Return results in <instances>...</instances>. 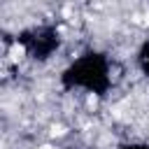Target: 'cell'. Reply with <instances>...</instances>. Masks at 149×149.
<instances>
[{"label":"cell","mask_w":149,"mask_h":149,"mask_svg":"<svg viewBox=\"0 0 149 149\" xmlns=\"http://www.w3.org/2000/svg\"><path fill=\"white\" fill-rule=\"evenodd\" d=\"M140 63H142L144 72H149V42L144 44V49H142V54H140Z\"/></svg>","instance_id":"obj_2"},{"label":"cell","mask_w":149,"mask_h":149,"mask_svg":"<svg viewBox=\"0 0 149 149\" xmlns=\"http://www.w3.org/2000/svg\"><path fill=\"white\" fill-rule=\"evenodd\" d=\"M123 149H149V147H140V144H130V147H123Z\"/></svg>","instance_id":"obj_3"},{"label":"cell","mask_w":149,"mask_h":149,"mask_svg":"<svg viewBox=\"0 0 149 149\" xmlns=\"http://www.w3.org/2000/svg\"><path fill=\"white\" fill-rule=\"evenodd\" d=\"M65 74L74 86H86L91 91H102L107 86V81H109L107 79V65L95 54H88L86 58L77 61Z\"/></svg>","instance_id":"obj_1"}]
</instances>
